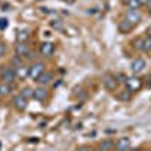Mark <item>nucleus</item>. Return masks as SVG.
I'll return each instance as SVG.
<instances>
[{"label": "nucleus", "mask_w": 151, "mask_h": 151, "mask_svg": "<svg viewBox=\"0 0 151 151\" xmlns=\"http://www.w3.org/2000/svg\"><path fill=\"white\" fill-rule=\"evenodd\" d=\"M0 79H2V82L14 83L17 80L15 67H12V65H3L2 68H0Z\"/></svg>", "instance_id": "1"}, {"label": "nucleus", "mask_w": 151, "mask_h": 151, "mask_svg": "<svg viewBox=\"0 0 151 151\" xmlns=\"http://www.w3.org/2000/svg\"><path fill=\"white\" fill-rule=\"evenodd\" d=\"M44 73H45V65L41 64V62H35L33 65L29 67V77L32 80H35V82L40 79Z\"/></svg>", "instance_id": "2"}, {"label": "nucleus", "mask_w": 151, "mask_h": 151, "mask_svg": "<svg viewBox=\"0 0 151 151\" xmlns=\"http://www.w3.org/2000/svg\"><path fill=\"white\" fill-rule=\"evenodd\" d=\"M27 103H29V98H26L21 92H18L14 97V100H12V104H14L15 110H18V112H24V110H26L27 109Z\"/></svg>", "instance_id": "3"}, {"label": "nucleus", "mask_w": 151, "mask_h": 151, "mask_svg": "<svg viewBox=\"0 0 151 151\" xmlns=\"http://www.w3.org/2000/svg\"><path fill=\"white\" fill-rule=\"evenodd\" d=\"M124 83H125V88H127L130 92H136V91H139L141 88H142V80L137 77V76H132V77H127Z\"/></svg>", "instance_id": "4"}, {"label": "nucleus", "mask_w": 151, "mask_h": 151, "mask_svg": "<svg viewBox=\"0 0 151 151\" xmlns=\"http://www.w3.org/2000/svg\"><path fill=\"white\" fill-rule=\"evenodd\" d=\"M33 100H36V101H40V103H44L45 100L48 98V91H47V88L40 85L38 88H35L33 89Z\"/></svg>", "instance_id": "5"}, {"label": "nucleus", "mask_w": 151, "mask_h": 151, "mask_svg": "<svg viewBox=\"0 0 151 151\" xmlns=\"http://www.w3.org/2000/svg\"><path fill=\"white\" fill-rule=\"evenodd\" d=\"M124 17L127 18L130 23H133L134 26L142 21V14H141V11H137V9H129L127 12H125Z\"/></svg>", "instance_id": "6"}, {"label": "nucleus", "mask_w": 151, "mask_h": 151, "mask_svg": "<svg viewBox=\"0 0 151 151\" xmlns=\"http://www.w3.org/2000/svg\"><path fill=\"white\" fill-rule=\"evenodd\" d=\"M145 67H147V62H145L142 58H137V59H134V60L132 62L130 70H132L133 74H139V73H142V71L145 70Z\"/></svg>", "instance_id": "7"}, {"label": "nucleus", "mask_w": 151, "mask_h": 151, "mask_svg": "<svg viewBox=\"0 0 151 151\" xmlns=\"http://www.w3.org/2000/svg\"><path fill=\"white\" fill-rule=\"evenodd\" d=\"M116 77L115 76H112V74H104L103 76V86L106 88V89L109 91H115V88H116Z\"/></svg>", "instance_id": "8"}, {"label": "nucleus", "mask_w": 151, "mask_h": 151, "mask_svg": "<svg viewBox=\"0 0 151 151\" xmlns=\"http://www.w3.org/2000/svg\"><path fill=\"white\" fill-rule=\"evenodd\" d=\"M40 53L42 55V56H45V58H50L53 53H55V44L53 42H41V45H40Z\"/></svg>", "instance_id": "9"}, {"label": "nucleus", "mask_w": 151, "mask_h": 151, "mask_svg": "<svg viewBox=\"0 0 151 151\" xmlns=\"http://www.w3.org/2000/svg\"><path fill=\"white\" fill-rule=\"evenodd\" d=\"M15 53H17L18 56H21V58L29 56V53H30V45H29L27 42H17V44H15Z\"/></svg>", "instance_id": "10"}, {"label": "nucleus", "mask_w": 151, "mask_h": 151, "mask_svg": "<svg viewBox=\"0 0 151 151\" xmlns=\"http://www.w3.org/2000/svg\"><path fill=\"white\" fill-rule=\"evenodd\" d=\"M118 29H119V32L121 33H129V32H132L133 29H134V24L133 23H130L127 18H122L119 23H118Z\"/></svg>", "instance_id": "11"}, {"label": "nucleus", "mask_w": 151, "mask_h": 151, "mask_svg": "<svg viewBox=\"0 0 151 151\" xmlns=\"http://www.w3.org/2000/svg\"><path fill=\"white\" fill-rule=\"evenodd\" d=\"M14 91V86L12 83H8V82H2L0 83V97L5 98V97H9Z\"/></svg>", "instance_id": "12"}, {"label": "nucleus", "mask_w": 151, "mask_h": 151, "mask_svg": "<svg viewBox=\"0 0 151 151\" xmlns=\"http://www.w3.org/2000/svg\"><path fill=\"white\" fill-rule=\"evenodd\" d=\"M15 71H17V79H18V80H24V79L29 77V67H27V65L23 64V65L17 67Z\"/></svg>", "instance_id": "13"}, {"label": "nucleus", "mask_w": 151, "mask_h": 151, "mask_svg": "<svg viewBox=\"0 0 151 151\" xmlns=\"http://www.w3.org/2000/svg\"><path fill=\"white\" fill-rule=\"evenodd\" d=\"M29 38H30V30L29 29H21V30L17 32L15 40H17V42H27Z\"/></svg>", "instance_id": "14"}, {"label": "nucleus", "mask_w": 151, "mask_h": 151, "mask_svg": "<svg viewBox=\"0 0 151 151\" xmlns=\"http://www.w3.org/2000/svg\"><path fill=\"white\" fill-rule=\"evenodd\" d=\"M115 148L119 150V151H125L130 148V139L129 137H121V139H118L115 142Z\"/></svg>", "instance_id": "15"}, {"label": "nucleus", "mask_w": 151, "mask_h": 151, "mask_svg": "<svg viewBox=\"0 0 151 151\" xmlns=\"http://www.w3.org/2000/svg\"><path fill=\"white\" fill-rule=\"evenodd\" d=\"M52 79H53V76H52V73H48V71H45L40 79H38L36 82L40 83V85H42V86H47L50 82H52Z\"/></svg>", "instance_id": "16"}, {"label": "nucleus", "mask_w": 151, "mask_h": 151, "mask_svg": "<svg viewBox=\"0 0 151 151\" xmlns=\"http://www.w3.org/2000/svg\"><path fill=\"white\" fill-rule=\"evenodd\" d=\"M124 3L127 5V9H137L139 11L141 9V3H139V0H124Z\"/></svg>", "instance_id": "17"}, {"label": "nucleus", "mask_w": 151, "mask_h": 151, "mask_svg": "<svg viewBox=\"0 0 151 151\" xmlns=\"http://www.w3.org/2000/svg\"><path fill=\"white\" fill-rule=\"evenodd\" d=\"M142 52L151 53V35L144 38V48H142Z\"/></svg>", "instance_id": "18"}, {"label": "nucleus", "mask_w": 151, "mask_h": 151, "mask_svg": "<svg viewBox=\"0 0 151 151\" xmlns=\"http://www.w3.org/2000/svg\"><path fill=\"white\" fill-rule=\"evenodd\" d=\"M133 48L137 50V52H142V48H144V38H136V40L133 41Z\"/></svg>", "instance_id": "19"}, {"label": "nucleus", "mask_w": 151, "mask_h": 151, "mask_svg": "<svg viewBox=\"0 0 151 151\" xmlns=\"http://www.w3.org/2000/svg\"><path fill=\"white\" fill-rule=\"evenodd\" d=\"M98 148L100 150H112V148H115V142L113 141H103Z\"/></svg>", "instance_id": "20"}, {"label": "nucleus", "mask_w": 151, "mask_h": 151, "mask_svg": "<svg viewBox=\"0 0 151 151\" xmlns=\"http://www.w3.org/2000/svg\"><path fill=\"white\" fill-rule=\"evenodd\" d=\"M24 97H26V98H32L33 97V89H32V88L30 86H26V88H23V89L20 91Z\"/></svg>", "instance_id": "21"}, {"label": "nucleus", "mask_w": 151, "mask_h": 151, "mask_svg": "<svg viewBox=\"0 0 151 151\" xmlns=\"http://www.w3.org/2000/svg\"><path fill=\"white\" fill-rule=\"evenodd\" d=\"M11 64H12V67H20V65H23V59H21V56H14V58H12V60H11Z\"/></svg>", "instance_id": "22"}, {"label": "nucleus", "mask_w": 151, "mask_h": 151, "mask_svg": "<svg viewBox=\"0 0 151 151\" xmlns=\"http://www.w3.org/2000/svg\"><path fill=\"white\" fill-rule=\"evenodd\" d=\"M6 53V44L5 42H0V58Z\"/></svg>", "instance_id": "23"}, {"label": "nucleus", "mask_w": 151, "mask_h": 151, "mask_svg": "<svg viewBox=\"0 0 151 151\" xmlns=\"http://www.w3.org/2000/svg\"><path fill=\"white\" fill-rule=\"evenodd\" d=\"M6 26H8V20L2 18V20H0V29H5Z\"/></svg>", "instance_id": "24"}, {"label": "nucleus", "mask_w": 151, "mask_h": 151, "mask_svg": "<svg viewBox=\"0 0 151 151\" xmlns=\"http://www.w3.org/2000/svg\"><path fill=\"white\" fill-rule=\"evenodd\" d=\"M147 8H148V14L151 15V0H150V2L147 3Z\"/></svg>", "instance_id": "25"}, {"label": "nucleus", "mask_w": 151, "mask_h": 151, "mask_svg": "<svg viewBox=\"0 0 151 151\" xmlns=\"http://www.w3.org/2000/svg\"><path fill=\"white\" fill-rule=\"evenodd\" d=\"M52 26H53V27H58V29H59V27L62 26V24H60V23H52Z\"/></svg>", "instance_id": "26"}, {"label": "nucleus", "mask_w": 151, "mask_h": 151, "mask_svg": "<svg viewBox=\"0 0 151 151\" xmlns=\"http://www.w3.org/2000/svg\"><path fill=\"white\" fill-rule=\"evenodd\" d=\"M148 2H150V0H139V3H141V5H145V6H147Z\"/></svg>", "instance_id": "27"}]
</instances>
